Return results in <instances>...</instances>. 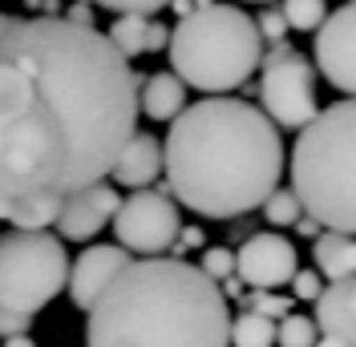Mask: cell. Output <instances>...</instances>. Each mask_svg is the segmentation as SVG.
<instances>
[{"mask_svg":"<svg viewBox=\"0 0 356 347\" xmlns=\"http://www.w3.org/2000/svg\"><path fill=\"white\" fill-rule=\"evenodd\" d=\"M199 246H202V230L199 226H178V239H175V246H170V259L186 255V251H199Z\"/></svg>","mask_w":356,"mask_h":347,"instance_id":"obj_29","label":"cell"},{"mask_svg":"<svg viewBox=\"0 0 356 347\" xmlns=\"http://www.w3.org/2000/svg\"><path fill=\"white\" fill-rule=\"evenodd\" d=\"M316 331L344 347H356V275L324 282L316 299Z\"/></svg>","mask_w":356,"mask_h":347,"instance_id":"obj_13","label":"cell"},{"mask_svg":"<svg viewBox=\"0 0 356 347\" xmlns=\"http://www.w3.org/2000/svg\"><path fill=\"white\" fill-rule=\"evenodd\" d=\"M251 4H271V0H251Z\"/></svg>","mask_w":356,"mask_h":347,"instance_id":"obj_39","label":"cell"},{"mask_svg":"<svg viewBox=\"0 0 356 347\" xmlns=\"http://www.w3.org/2000/svg\"><path fill=\"white\" fill-rule=\"evenodd\" d=\"M186 109V85L178 81L175 73H154L142 81V93H138V113H146L150 121H175L178 113Z\"/></svg>","mask_w":356,"mask_h":347,"instance_id":"obj_16","label":"cell"},{"mask_svg":"<svg viewBox=\"0 0 356 347\" xmlns=\"http://www.w3.org/2000/svg\"><path fill=\"white\" fill-rule=\"evenodd\" d=\"M118 202H122L118 190L106 186V182H93V186H86V190H77V194H65L61 214H57V230H61V239L89 242L102 226H110Z\"/></svg>","mask_w":356,"mask_h":347,"instance_id":"obj_12","label":"cell"},{"mask_svg":"<svg viewBox=\"0 0 356 347\" xmlns=\"http://www.w3.org/2000/svg\"><path fill=\"white\" fill-rule=\"evenodd\" d=\"M110 174H113V182L126 186V190H146L162 174V142H158L154 133L134 130V137L126 142V150L118 153Z\"/></svg>","mask_w":356,"mask_h":347,"instance_id":"obj_14","label":"cell"},{"mask_svg":"<svg viewBox=\"0 0 356 347\" xmlns=\"http://www.w3.org/2000/svg\"><path fill=\"white\" fill-rule=\"evenodd\" d=\"M255 28H259L264 44H275V41H284V33H288V21H284V12H280V8H271V4H267L264 12L255 17Z\"/></svg>","mask_w":356,"mask_h":347,"instance_id":"obj_27","label":"cell"},{"mask_svg":"<svg viewBox=\"0 0 356 347\" xmlns=\"http://www.w3.org/2000/svg\"><path fill=\"white\" fill-rule=\"evenodd\" d=\"M69 279L65 242L49 230L0 235V307L37 315L53 303Z\"/></svg>","mask_w":356,"mask_h":347,"instance_id":"obj_6","label":"cell"},{"mask_svg":"<svg viewBox=\"0 0 356 347\" xmlns=\"http://www.w3.org/2000/svg\"><path fill=\"white\" fill-rule=\"evenodd\" d=\"M170 73L199 93H231L251 81L264 57V37L239 4L195 0L186 17L170 28Z\"/></svg>","mask_w":356,"mask_h":347,"instance_id":"obj_5","label":"cell"},{"mask_svg":"<svg viewBox=\"0 0 356 347\" xmlns=\"http://www.w3.org/2000/svg\"><path fill=\"white\" fill-rule=\"evenodd\" d=\"M259 210H264L267 226H280V230H284V226H296V218L304 214V206H300V198H296L291 186H288V190H280V186H275V190L264 198V206H259Z\"/></svg>","mask_w":356,"mask_h":347,"instance_id":"obj_20","label":"cell"},{"mask_svg":"<svg viewBox=\"0 0 356 347\" xmlns=\"http://www.w3.org/2000/svg\"><path fill=\"white\" fill-rule=\"evenodd\" d=\"M162 174L170 198L195 214H251L284 178V137L251 101L202 97L170 121Z\"/></svg>","mask_w":356,"mask_h":347,"instance_id":"obj_2","label":"cell"},{"mask_svg":"<svg viewBox=\"0 0 356 347\" xmlns=\"http://www.w3.org/2000/svg\"><path fill=\"white\" fill-rule=\"evenodd\" d=\"M300 271V251L291 246V239L264 230L235 251V279L251 287V291H280L288 287L291 275Z\"/></svg>","mask_w":356,"mask_h":347,"instance_id":"obj_9","label":"cell"},{"mask_svg":"<svg viewBox=\"0 0 356 347\" xmlns=\"http://www.w3.org/2000/svg\"><path fill=\"white\" fill-rule=\"evenodd\" d=\"M138 130V77L106 33L65 17L0 37V198L77 194Z\"/></svg>","mask_w":356,"mask_h":347,"instance_id":"obj_1","label":"cell"},{"mask_svg":"<svg viewBox=\"0 0 356 347\" xmlns=\"http://www.w3.org/2000/svg\"><path fill=\"white\" fill-rule=\"evenodd\" d=\"M13 24H17V17H8V12H0V37H4V33H8Z\"/></svg>","mask_w":356,"mask_h":347,"instance_id":"obj_36","label":"cell"},{"mask_svg":"<svg viewBox=\"0 0 356 347\" xmlns=\"http://www.w3.org/2000/svg\"><path fill=\"white\" fill-rule=\"evenodd\" d=\"M280 12H284L288 28H296V33H316L324 24V17H328V0H284Z\"/></svg>","mask_w":356,"mask_h":347,"instance_id":"obj_21","label":"cell"},{"mask_svg":"<svg viewBox=\"0 0 356 347\" xmlns=\"http://www.w3.org/2000/svg\"><path fill=\"white\" fill-rule=\"evenodd\" d=\"M344 4H356V0H344Z\"/></svg>","mask_w":356,"mask_h":347,"instance_id":"obj_40","label":"cell"},{"mask_svg":"<svg viewBox=\"0 0 356 347\" xmlns=\"http://www.w3.org/2000/svg\"><path fill=\"white\" fill-rule=\"evenodd\" d=\"M166 41H170V28H166V24H158V21L146 24V53H158V49H166Z\"/></svg>","mask_w":356,"mask_h":347,"instance_id":"obj_30","label":"cell"},{"mask_svg":"<svg viewBox=\"0 0 356 347\" xmlns=\"http://www.w3.org/2000/svg\"><path fill=\"white\" fill-rule=\"evenodd\" d=\"M146 24H150V17H134V12H122V17H113L110 33H106V41L126 57V61H134V57H142L146 53Z\"/></svg>","mask_w":356,"mask_h":347,"instance_id":"obj_18","label":"cell"},{"mask_svg":"<svg viewBox=\"0 0 356 347\" xmlns=\"http://www.w3.org/2000/svg\"><path fill=\"white\" fill-rule=\"evenodd\" d=\"M4 347H37V344H33V335H13V339H4Z\"/></svg>","mask_w":356,"mask_h":347,"instance_id":"obj_34","label":"cell"},{"mask_svg":"<svg viewBox=\"0 0 356 347\" xmlns=\"http://www.w3.org/2000/svg\"><path fill=\"white\" fill-rule=\"evenodd\" d=\"M227 339H231V347H275V323L255 311H239V315H231Z\"/></svg>","mask_w":356,"mask_h":347,"instance_id":"obj_19","label":"cell"},{"mask_svg":"<svg viewBox=\"0 0 356 347\" xmlns=\"http://www.w3.org/2000/svg\"><path fill=\"white\" fill-rule=\"evenodd\" d=\"M264 81H259V101L275 130L300 133L312 117L320 113L316 105V65L288 41H275L259 57Z\"/></svg>","mask_w":356,"mask_h":347,"instance_id":"obj_7","label":"cell"},{"mask_svg":"<svg viewBox=\"0 0 356 347\" xmlns=\"http://www.w3.org/2000/svg\"><path fill=\"white\" fill-rule=\"evenodd\" d=\"M97 8H110L113 17L122 12H134V17H154L162 8H170V0H93Z\"/></svg>","mask_w":356,"mask_h":347,"instance_id":"obj_25","label":"cell"},{"mask_svg":"<svg viewBox=\"0 0 356 347\" xmlns=\"http://www.w3.org/2000/svg\"><path fill=\"white\" fill-rule=\"evenodd\" d=\"M134 262L130 251H122V246H110V242H102V246H86L77 262H69V279H65V291L73 307L77 311H89V307L97 303V295L110 287L126 266Z\"/></svg>","mask_w":356,"mask_h":347,"instance_id":"obj_11","label":"cell"},{"mask_svg":"<svg viewBox=\"0 0 356 347\" xmlns=\"http://www.w3.org/2000/svg\"><path fill=\"white\" fill-rule=\"evenodd\" d=\"M24 4H29V8H44V0H24Z\"/></svg>","mask_w":356,"mask_h":347,"instance_id":"obj_38","label":"cell"},{"mask_svg":"<svg viewBox=\"0 0 356 347\" xmlns=\"http://www.w3.org/2000/svg\"><path fill=\"white\" fill-rule=\"evenodd\" d=\"M170 8H175L178 17H186V12L195 8V0H170Z\"/></svg>","mask_w":356,"mask_h":347,"instance_id":"obj_35","label":"cell"},{"mask_svg":"<svg viewBox=\"0 0 356 347\" xmlns=\"http://www.w3.org/2000/svg\"><path fill=\"white\" fill-rule=\"evenodd\" d=\"M65 21L81 24V28H93V4H89V0H81V4H73V8H69V17H65Z\"/></svg>","mask_w":356,"mask_h":347,"instance_id":"obj_31","label":"cell"},{"mask_svg":"<svg viewBox=\"0 0 356 347\" xmlns=\"http://www.w3.org/2000/svg\"><path fill=\"white\" fill-rule=\"evenodd\" d=\"M110 226L122 251L142 255V259H158V255H170L182 214H178V202L170 198V190L154 186V190H134L130 198H122Z\"/></svg>","mask_w":356,"mask_h":347,"instance_id":"obj_8","label":"cell"},{"mask_svg":"<svg viewBox=\"0 0 356 347\" xmlns=\"http://www.w3.org/2000/svg\"><path fill=\"white\" fill-rule=\"evenodd\" d=\"M320 291H324V279L316 275V266L291 275V299H300V303H316V299H320Z\"/></svg>","mask_w":356,"mask_h":347,"instance_id":"obj_26","label":"cell"},{"mask_svg":"<svg viewBox=\"0 0 356 347\" xmlns=\"http://www.w3.org/2000/svg\"><path fill=\"white\" fill-rule=\"evenodd\" d=\"M243 311H255L271 323H280L284 315H291V299L280 295V291H247L243 295Z\"/></svg>","mask_w":356,"mask_h":347,"instance_id":"obj_23","label":"cell"},{"mask_svg":"<svg viewBox=\"0 0 356 347\" xmlns=\"http://www.w3.org/2000/svg\"><path fill=\"white\" fill-rule=\"evenodd\" d=\"M291 190L324 230L356 235V97L320 109L291 146Z\"/></svg>","mask_w":356,"mask_h":347,"instance_id":"obj_4","label":"cell"},{"mask_svg":"<svg viewBox=\"0 0 356 347\" xmlns=\"http://www.w3.org/2000/svg\"><path fill=\"white\" fill-rule=\"evenodd\" d=\"M291 230H296V235H304V239H320V230H324V226H320V222H316L312 214H300Z\"/></svg>","mask_w":356,"mask_h":347,"instance_id":"obj_32","label":"cell"},{"mask_svg":"<svg viewBox=\"0 0 356 347\" xmlns=\"http://www.w3.org/2000/svg\"><path fill=\"white\" fill-rule=\"evenodd\" d=\"M312 259H316V275L324 282H340L356 275V235L320 230V239H312Z\"/></svg>","mask_w":356,"mask_h":347,"instance_id":"obj_15","label":"cell"},{"mask_svg":"<svg viewBox=\"0 0 356 347\" xmlns=\"http://www.w3.org/2000/svg\"><path fill=\"white\" fill-rule=\"evenodd\" d=\"M219 291H222V299H227V295L235 299V295H243V282H239L235 275H231V279H222V287H219Z\"/></svg>","mask_w":356,"mask_h":347,"instance_id":"obj_33","label":"cell"},{"mask_svg":"<svg viewBox=\"0 0 356 347\" xmlns=\"http://www.w3.org/2000/svg\"><path fill=\"white\" fill-rule=\"evenodd\" d=\"M199 271L211 282L231 279V275H235V251H227V246H207V251H202V266Z\"/></svg>","mask_w":356,"mask_h":347,"instance_id":"obj_24","label":"cell"},{"mask_svg":"<svg viewBox=\"0 0 356 347\" xmlns=\"http://www.w3.org/2000/svg\"><path fill=\"white\" fill-rule=\"evenodd\" d=\"M316 69L336 93L356 97V4L328 12L316 28Z\"/></svg>","mask_w":356,"mask_h":347,"instance_id":"obj_10","label":"cell"},{"mask_svg":"<svg viewBox=\"0 0 356 347\" xmlns=\"http://www.w3.org/2000/svg\"><path fill=\"white\" fill-rule=\"evenodd\" d=\"M86 315V347H231L219 282L170 255L134 259Z\"/></svg>","mask_w":356,"mask_h":347,"instance_id":"obj_3","label":"cell"},{"mask_svg":"<svg viewBox=\"0 0 356 347\" xmlns=\"http://www.w3.org/2000/svg\"><path fill=\"white\" fill-rule=\"evenodd\" d=\"M316 347H344V344H336V339H328V335H320V339H316Z\"/></svg>","mask_w":356,"mask_h":347,"instance_id":"obj_37","label":"cell"},{"mask_svg":"<svg viewBox=\"0 0 356 347\" xmlns=\"http://www.w3.org/2000/svg\"><path fill=\"white\" fill-rule=\"evenodd\" d=\"M29 327H33V315H24V311H13V307H0V339L29 335Z\"/></svg>","mask_w":356,"mask_h":347,"instance_id":"obj_28","label":"cell"},{"mask_svg":"<svg viewBox=\"0 0 356 347\" xmlns=\"http://www.w3.org/2000/svg\"><path fill=\"white\" fill-rule=\"evenodd\" d=\"M320 331H316V319L308 315H284L275 323V347H316Z\"/></svg>","mask_w":356,"mask_h":347,"instance_id":"obj_22","label":"cell"},{"mask_svg":"<svg viewBox=\"0 0 356 347\" xmlns=\"http://www.w3.org/2000/svg\"><path fill=\"white\" fill-rule=\"evenodd\" d=\"M61 194H33V198H0V222L13 230H49L61 214Z\"/></svg>","mask_w":356,"mask_h":347,"instance_id":"obj_17","label":"cell"}]
</instances>
